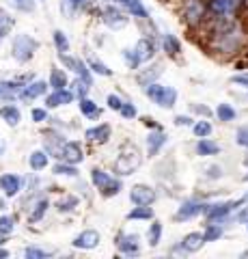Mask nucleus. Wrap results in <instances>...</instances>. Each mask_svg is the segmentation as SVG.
Here are the masks:
<instances>
[{
	"mask_svg": "<svg viewBox=\"0 0 248 259\" xmlns=\"http://www.w3.org/2000/svg\"><path fill=\"white\" fill-rule=\"evenodd\" d=\"M216 112H218V119H220V121H233V119H235V110H233V108H231L229 104H220Z\"/></svg>",
	"mask_w": 248,
	"mask_h": 259,
	"instance_id": "33",
	"label": "nucleus"
},
{
	"mask_svg": "<svg viewBox=\"0 0 248 259\" xmlns=\"http://www.w3.org/2000/svg\"><path fill=\"white\" fill-rule=\"evenodd\" d=\"M237 218H240V220H244V223H248V207L244 209V212H242L240 216H237Z\"/></svg>",
	"mask_w": 248,
	"mask_h": 259,
	"instance_id": "52",
	"label": "nucleus"
},
{
	"mask_svg": "<svg viewBox=\"0 0 248 259\" xmlns=\"http://www.w3.org/2000/svg\"><path fill=\"white\" fill-rule=\"evenodd\" d=\"M237 0H212V9L216 13H231Z\"/></svg>",
	"mask_w": 248,
	"mask_h": 259,
	"instance_id": "30",
	"label": "nucleus"
},
{
	"mask_svg": "<svg viewBox=\"0 0 248 259\" xmlns=\"http://www.w3.org/2000/svg\"><path fill=\"white\" fill-rule=\"evenodd\" d=\"M46 117H48V115H46V110H43V108H35V110H32V119H35L37 123L43 121Z\"/></svg>",
	"mask_w": 248,
	"mask_h": 259,
	"instance_id": "48",
	"label": "nucleus"
},
{
	"mask_svg": "<svg viewBox=\"0 0 248 259\" xmlns=\"http://www.w3.org/2000/svg\"><path fill=\"white\" fill-rule=\"evenodd\" d=\"M74 100V93L72 91H65V89H58V91H54V93L46 100V104L48 108H56V106H65V104H69V102Z\"/></svg>",
	"mask_w": 248,
	"mask_h": 259,
	"instance_id": "14",
	"label": "nucleus"
},
{
	"mask_svg": "<svg viewBox=\"0 0 248 259\" xmlns=\"http://www.w3.org/2000/svg\"><path fill=\"white\" fill-rule=\"evenodd\" d=\"M194 134H197L198 138H205L212 134V126H209V121H198L194 123Z\"/></svg>",
	"mask_w": 248,
	"mask_h": 259,
	"instance_id": "36",
	"label": "nucleus"
},
{
	"mask_svg": "<svg viewBox=\"0 0 248 259\" xmlns=\"http://www.w3.org/2000/svg\"><path fill=\"white\" fill-rule=\"evenodd\" d=\"M26 257H30V259H43V257H50V253L41 251V248H37V246H30V248H26Z\"/></svg>",
	"mask_w": 248,
	"mask_h": 259,
	"instance_id": "43",
	"label": "nucleus"
},
{
	"mask_svg": "<svg viewBox=\"0 0 248 259\" xmlns=\"http://www.w3.org/2000/svg\"><path fill=\"white\" fill-rule=\"evenodd\" d=\"M127 218L129 220H149V218H153V212H151L147 205H138L136 209H132L127 214Z\"/></svg>",
	"mask_w": 248,
	"mask_h": 259,
	"instance_id": "24",
	"label": "nucleus"
},
{
	"mask_svg": "<svg viewBox=\"0 0 248 259\" xmlns=\"http://www.w3.org/2000/svg\"><path fill=\"white\" fill-rule=\"evenodd\" d=\"M166 143V134L162 130H155V132L149 134L147 138V147H149V155H155L160 151V147Z\"/></svg>",
	"mask_w": 248,
	"mask_h": 259,
	"instance_id": "17",
	"label": "nucleus"
},
{
	"mask_svg": "<svg viewBox=\"0 0 248 259\" xmlns=\"http://www.w3.org/2000/svg\"><path fill=\"white\" fill-rule=\"evenodd\" d=\"M129 199H132V203H136V205H151V203L155 201V192H153V188L138 183V186L132 188Z\"/></svg>",
	"mask_w": 248,
	"mask_h": 259,
	"instance_id": "6",
	"label": "nucleus"
},
{
	"mask_svg": "<svg viewBox=\"0 0 248 259\" xmlns=\"http://www.w3.org/2000/svg\"><path fill=\"white\" fill-rule=\"evenodd\" d=\"M145 93L149 95V100H153L155 104L162 108H173L177 102V91L173 89V86H162V84L151 82V84H147Z\"/></svg>",
	"mask_w": 248,
	"mask_h": 259,
	"instance_id": "1",
	"label": "nucleus"
},
{
	"mask_svg": "<svg viewBox=\"0 0 248 259\" xmlns=\"http://www.w3.org/2000/svg\"><path fill=\"white\" fill-rule=\"evenodd\" d=\"M54 173H56V175H78V169H75V164H56L54 166Z\"/></svg>",
	"mask_w": 248,
	"mask_h": 259,
	"instance_id": "38",
	"label": "nucleus"
},
{
	"mask_svg": "<svg viewBox=\"0 0 248 259\" xmlns=\"http://www.w3.org/2000/svg\"><path fill=\"white\" fill-rule=\"evenodd\" d=\"M160 237H162V223H153L149 229V244L155 246L160 242Z\"/></svg>",
	"mask_w": 248,
	"mask_h": 259,
	"instance_id": "37",
	"label": "nucleus"
},
{
	"mask_svg": "<svg viewBox=\"0 0 248 259\" xmlns=\"http://www.w3.org/2000/svg\"><path fill=\"white\" fill-rule=\"evenodd\" d=\"M11 231H13V218L2 216V218H0V235H9Z\"/></svg>",
	"mask_w": 248,
	"mask_h": 259,
	"instance_id": "42",
	"label": "nucleus"
},
{
	"mask_svg": "<svg viewBox=\"0 0 248 259\" xmlns=\"http://www.w3.org/2000/svg\"><path fill=\"white\" fill-rule=\"evenodd\" d=\"M203 244H205V237L201 233H188L181 242V248L186 253H197V251H201Z\"/></svg>",
	"mask_w": 248,
	"mask_h": 259,
	"instance_id": "16",
	"label": "nucleus"
},
{
	"mask_svg": "<svg viewBox=\"0 0 248 259\" xmlns=\"http://www.w3.org/2000/svg\"><path fill=\"white\" fill-rule=\"evenodd\" d=\"M7 255H9L7 251H0V257H7Z\"/></svg>",
	"mask_w": 248,
	"mask_h": 259,
	"instance_id": "54",
	"label": "nucleus"
},
{
	"mask_svg": "<svg viewBox=\"0 0 248 259\" xmlns=\"http://www.w3.org/2000/svg\"><path fill=\"white\" fill-rule=\"evenodd\" d=\"M75 205H78V197H75V194H67V197H63L61 201L56 203V209L58 212H72Z\"/></svg>",
	"mask_w": 248,
	"mask_h": 259,
	"instance_id": "28",
	"label": "nucleus"
},
{
	"mask_svg": "<svg viewBox=\"0 0 248 259\" xmlns=\"http://www.w3.org/2000/svg\"><path fill=\"white\" fill-rule=\"evenodd\" d=\"M54 43H56V48H58V54H65L69 50V41L63 30H54Z\"/></svg>",
	"mask_w": 248,
	"mask_h": 259,
	"instance_id": "32",
	"label": "nucleus"
},
{
	"mask_svg": "<svg viewBox=\"0 0 248 259\" xmlns=\"http://www.w3.org/2000/svg\"><path fill=\"white\" fill-rule=\"evenodd\" d=\"M91 177H93V183L99 188L104 197H112V194H117L119 190H121V181L115 180V177H110L108 173H104L101 169H95Z\"/></svg>",
	"mask_w": 248,
	"mask_h": 259,
	"instance_id": "4",
	"label": "nucleus"
},
{
	"mask_svg": "<svg viewBox=\"0 0 248 259\" xmlns=\"http://www.w3.org/2000/svg\"><path fill=\"white\" fill-rule=\"evenodd\" d=\"M46 91H48V84L43 82V80H37V82H30L28 86H24V91H22V97L35 100V97L46 95Z\"/></svg>",
	"mask_w": 248,
	"mask_h": 259,
	"instance_id": "18",
	"label": "nucleus"
},
{
	"mask_svg": "<svg viewBox=\"0 0 248 259\" xmlns=\"http://www.w3.org/2000/svg\"><path fill=\"white\" fill-rule=\"evenodd\" d=\"M11 4H13V7H18V9H22V11H30L32 9L30 0H11Z\"/></svg>",
	"mask_w": 248,
	"mask_h": 259,
	"instance_id": "46",
	"label": "nucleus"
},
{
	"mask_svg": "<svg viewBox=\"0 0 248 259\" xmlns=\"http://www.w3.org/2000/svg\"><path fill=\"white\" fill-rule=\"evenodd\" d=\"M151 56H153V46H151L149 39H140L134 50H125V58L132 67H138L140 63L149 61Z\"/></svg>",
	"mask_w": 248,
	"mask_h": 259,
	"instance_id": "5",
	"label": "nucleus"
},
{
	"mask_svg": "<svg viewBox=\"0 0 248 259\" xmlns=\"http://www.w3.org/2000/svg\"><path fill=\"white\" fill-rule=\"evenodd\" d=\"M197 151L201 155H214V154H218V151H220V147L216 143H212V140L201 138V140H198V145H197Z\"/></svg>",
	"mask_w": 248,
	"mask_h": 259,
	"instance_id": "23",
	"label": "nucleus"
},
{
	"mask_svg": "<svg viewBox=\"0 0 248 259\" xmlns=\"http://www.w3.org/2000/svg\"><path fill=\"white\" fill-rule=\"evenodd\" d=\"M89 89H91V84L86 82L84 78H78V80H75V82L72 84V93H74V97H80V100H82V97H86Z\"/></svg>",
	"mask_w": 248,
	"mask_h": 259,
	"instance_id": "29",
	"label": "nucleus"
},
{
	"mask_svg": "<svg viewBox=\"0 0 248 259\" xmlns=\"http://www.w3.org/2000/svg\"><path fill=\"white\" fill-rule=\"evenodd\" d=\"M140 162H143V158H140V151L136 147H127L121 155H119L115 169H117L119 175H132V173L140 166Z\"/></svg>",
	"mask_w": 248,
	"mask_h": 259,
	"instance_id": "2",
	"label": "nucleus"
},
{
	"mask_svg": "<svg viewBox=\"0 0 248 259\" xmlns=\"http://www.w3.org/2000/svg\"><path fill=\"white\" fill-rule=\"evenodd\" d=\"M242 201H229V203H218V205H207L205 207V214L209 216L212 220H216V218H223V216H226L231 212L233 207H237Z\"/></svg>",
	"mask_w": 248,
	"mask_h": 259,
	"instance_id": "11",
	"label": "nucleus"
},
{
	"mask_svg": "<svg viewBox=\"0 0 248 259\" xmlns=\"http://www.w3.org/2000/svg\"><path fill=\"white\" fill-rule=\"evenodd\" d=\"M244 201H248V194H246V197H244Z\"/></svg>",
	"mask_w": 248,
	"mask_h": 259,
	"instance_id": "56",
	"label": "nucleus"
},
{
	"mask_svg": "<svg viewBox=\"0 0 248 259\" xmlns=\"http://www.w3.org/2000/svg\"><path fill=\"white\" fill-rule=\"evenodd\" d=\"M119 110H121V115L125 117V119H134V117H136V108H134L132 104H123Z\"/></svg>",
	"mask_w": 248,
	"mask_h": 259,
	"instance_id": "45",
	"label": "nucleus"
},
{
	"mask_svg": "<svg viewBox=\"0 0 248 259\" xmlns=\"http://www.w3.org/2000/svg\"><path fill=\"white\" fill-rule=\"evenodd\" d=\"M84 0H63V13L67 15V18H74L75 11L82 7Z\"/></svg>",
	"mask_w": 248,
	"mask_h": 259,
	"instance_id": "31",
	"label": "nucleus"
},
{
	"mask_svg": "<svg viewBox=\"0 0 248 259\" xmlns=\"http://www.w3.org/2000/svg\"><path fill=\"white\" fill-rule=\"evenodd\" d=\"M119 248H121L125 255H134V253H138V248H140L138 235H134V233H123L121 237H119Z\"/></svg>",
	"mask_w": 248,
	"mask_h": 259,
	"instance_id": "13",
	"label": "nucleus"
},
{
	"mask_svg": "<svg viewBox=\"0 0 248 259\" xmlns=\"http://www.w3.org/2000/svg\"><path fill=\"white\" fill-rule=\"evenodd\" d=\"M0 117H2L11 128L20 123V110H18L15 106H4V108H0Z\"/></svg>",
	"mask_w": 248,
	"mask_h": 259,
	"instance_id": "22",
	"label": "nucleus"
},
{
	"mask_svg": "<svg viewBox=\"0 0 248 259\" xmlns=\"http://www.w3.org/2000/svg\"><path fill=\"white\" fill-rule=\"evenodd\" d=\"M119 2H121L132 15H136V18H149L147 9L143 7V2H140V0H119Z\"/></svg>",
	"mask_w": 248,
	"mask_h": 259,
	"instance_id": "19",
	"label": "nucleus"
},
{
	"mask_svg": "<svg viewBox=\"0 0 248 259\" xmlns=\"http://www.w3.org/2000/svg\"><path fill=\"white\" fill-rule=\"evenodd\" d=\"M80 112H82L84 117H89V119L99 117V108H97V104L93 100H89V97H82V100H80Z\"/></svg>",
	"mask_w": 248,
	"mask_h": 259,
	"instance_id": "20",
	"label": "nucleus"
},
{
	"mask_svg": "<svg viewBox=\"0 0 248 259\" xmlns=\"http://www.w3.org/2000/svg\"><path fill=\"white\" fill-rule=\"evenodd\" d=\"M0 188L7 197H15L22 190V180L18 175H2L0 177Z\"/></svg>",
	"mask_w": 248,
	"mask_h": 259,
	"instance_id": "12",
	"label": "nucleus"
},
{
	"mask_svg": "<svg viewBox=\"0 0 248 259\" xmlns=\"http://www.w3.org/2000/svg\"><path fill=\"white\" fill-rule=\"evenodd\" d=\"M246 181H248V175H246Z\"/></svg>",
	"mask_w": 248,
	"mask_h": 259,
	"instance_id": "57",
	"label": "nucleus"
},
{
	"mask_svg": "<svg viewBox=\"0 0 248 259\" xmlns=\"http://www.w3.org/2000/svg\"><path fill=\"white\" fill-rule=\"evenodd\" d=\"M86 140H91V143H106L108 136H110V126H106V123H101V126L97 128H91L86 130Z\"/></svg>",
	"mask_w": 248,
	"mask_h": 259,
	"instance_id": "15",
	"label": "nucleus"
},
{
	"mask_svg": "<svg viewBox=\"0 0 248 259\" xmlns=\"http://www.w3.org/2000/svg\"><path fill=\"white\" fill-rule=\"evenodd\" d=\"M233 82L248 86V74H242V76H233Z\"/></svg>",
	"mask_w": 248,
	"mask_h": 259,
	"instance_id": "49",
	"label": "nucleus"
},
{
	"mask_svg": "<svg viewBox=\"0 0 248 259\" xmlns=\"http://www.w3.org/2000/svg\"><path fill=\"white\" fill-rule=\"evenodd\" d=\"M220 235H223V227H218V225H209L203 237H205V242H214V240H218Z\"/></svg>",
	"mask_w": 248,
	"mask_h": 259,
	"instance_id": "39",
	"label": "nucleus"
},
{
	"mask_svg": "<svg viewBox=\"0 0 248 259\" xmlns=\"http://www.w3.org/2000/svg\"><path fill=\"white\" fill-rule=\"evenodd\" d=\"M207 175L209 177H220L223 175V169H220V166H212V169H207Z\"/></svg>",
	"mask_w": 248,
	"mask_h": 259,
	"instance_id": "51",
	"label": "nucleus"
},
{
	"mask_svg": "<svg viewBox=\"0 0 248 259\" xmlns=\"http://www.w3.org/2000/svg\"><path fill=\"white\" fill-rule=\"evenodd\" d=\"M20 86H18V82H0V97L11 100V97H15L20 93Z\"/></svg>",
	"mask_w": 248,
	"mask_h": 259,
	"instance_id": "26",
	"label": "nucleus"
},
{
	"mask_svg": "<svg viewBox=\"0 0 248 259\" xmlns=\"http://www.w3.org/2000/svg\"><path fill=\"white\" fill-rule=\"evenodd\" d=\"M205 207H207V205H203V203H198V201H186L179 207V212H177L175 218L177 220H188V218H192V216L205 212Z\"/></svg>",
	"mask_w": 248,
	"mask_h": 259,
	"instance_id": "10",
	"label": "nucleus"
},
{
	"mask_svg": "<svg viewBox=\"0 0 248 259\" xmlns=\"http://www.w3.org/2000/svg\"><path fill=\"white\" fill-rule=\"evenodd\" d=\"M46 209H48V201H46V199H41V201L35 205V209L30 212V223H37V220H41L43 214H46Z\"/></svg>",
	"mask_w": 248,
	"mask_h": 259,
	"instance_id": "34",
	"label": "nucleus"
},
{
	"mask_svg": "<svg viewBox=\"0 0 248 259\" xmlns=\"http://www.w3.org/2000/svg\"><path fill=\"white\" fill-rule=\"evenodd\" d=\"M89 67L93 69L95 74H99V76H110V74H112L110 69H108L104 63H99V61H97V58H89Z\"/></svg>",
	"mask_w": 248,
	"mask_h": 259,
	"instance_id": "41",
	"label": "nucleus"
},
{
	"mask_svg": "<svg viewBox=\"0 0 248 259\" xmlns=\"http://www.w3.org/2000/svg\"><path fill=\"white\" fill-rule=\"evenodd\" d=\"M160 74H162V67H160V65H158V67H151V69H147V72L138 74V82L147 86V84H151V82H153V80L158 78Z\"/></svg>",
	"mask_w": 248,
	"mask_h": 259,
	"instance_id": "27",
	"label": "nucleus"
},
{
	"mask_svg": "<svg viewBox=\"0 0 248 259\" xmlns=\"http://www.w3.org/2000/svg\"><path fill=\"white\" fill-rule=\"evenodd\" d=\"M11 26H13V18H11L7 11L0 9V32H2V35H7V32L11 30Z\"/></svg>",
	"mask_w": 248,
	"mask_h": 259,
	"instance_id": "35",
	"label": "nucleus"
},
{
	"mask_svg": "<svg viewBox=\"0 0 248 259\" xmlns=\"http://www.w3.org/2000/svg\"><path fill=\"white\" fill-rule=\"evenodd\" d=\"M101 18H104V22H106V26H110V28H115V30H119V28H123V26L127 24V18L121 13V11H117V9H112V7H108V9H104V13H101Z\"/></svg>",
	"mask_w": 248,
	"mask_h": 259,
	"instance_id": "9",
	"label": "nucleus"
},
{
	"mask_svg": "<svg viewBox=\"0 0 248 259\" xmlns=\"http://www.w3.org/2000/svg\"><path fill=\"white\" fill-rule=\"evenodd\" d=\"M235 138H237V143H240L242 147H248V126H244V128L237 130Z\"/></svg>",
	"mask_w": 248,
	"mask_h": 259,
	"instance_id": "44",
	"label": "nucleus"
},
{
	"mask_svg": "<svg viewBox=\"0 0 248 259\" xmlns=\"http://www.w3.org/2000/svg\"><path fill=\"white\" fill-rule=\"evenodd\" d=\"M28 164H30V169H32V171H41V169H46V166H48V154H46V151H32Z\"/></svg>",
	"mask_w": 248,
	"mask_h": 259,
	"instance_id": "21",
	"label": "nucleus"
},
{
	"mask_svg": "<svg viewBox=\"0 0 248 259\" xmlns=\"http://www.w3.org/2000/svg\"><path fill=\"white\" fill-rule=\"evenodd\" d=\"M37 50V41L28 35H18L13 41V56L18 58L20 63H26L32 58V54Z\"/></svg>",
	"mask_w": 248,
	"mask_h": 259,
	"instance_id": "3",
	"label": "nucleus"
},
{
	"mask_svg": "<svg viewBox=\"0 0 248 259\" xmlns=\"http://www.w3.org/2000/svg\"><path fill=\"white\" fill-rule=\"evenodd\" d=\"M175 123H177V126H190V123H192V119L190 117H175Z\"/></svg>",
	"mask_w": 248,
	"mask_h": 259,
	"instance_id": "50",
	"label": "nucleus"
},
{
	"mask_svg": "<svg viewBox=\"0 0 248 259\" xmlns=\"http://www.w3.org/2000/svg\"><path fill=\"white\" fill-rule=\"evenodd\" d=\"M4 207V201H0V209H2Z\"/></svg>",
	"mask_w": 248,
	"mask_h": 259,
	"instance_id": "55",
	"label": "nucleus"
},
{
	"mask_svg": "<svg viewBox=\"0 0 248 259\" xmlns=\"http://www.w3.org/2000/svg\"><path fill=\"white\" fill-rule=\"evenodd\" d=\"M61 158L65 162H69V164H80L82 158H84L82 147H80L75 140H72V143H65L63 145V151H61Z\"/></svg>",
	"mask_w": 248,
	"mask_h": 259,
	"instance_id": "7",
	"label": "nucleus"
},
{
	"mask_svg": "<svg viewBox=\"0 0 248 259\" xmlns=\"http://www.w3.org/2000/svg\"><path fill=\"white\" fill-rule=\"evenodd\" d=\"M97 244H99V233H97L95 229H86V231H82V233L74 240V246L75 248H84V251L95 248Z\"/></svg>",
	"mask_w": 248,
	"mask_h": 259,
	"instance_id": "8",
	"label": "nucleus"
},
{
	"mask_svg": "<svg viewBox=\"0 0 248 259\" xmlns=\"http://www.w3.org/2000/svg\"><path fill=\"white\" fill-rule=\"evenodd\" d=\"M108 106H110V108H112V110H119V108H121V106H123V102H121V100H119V97H117V95H108Z\"/></svg>",
	"mask_w": 248,
	"mask_h": 259,
	"instance_id": "47",
	"label": "nucleus"
},
{
	"mask_svg": "<svg viewBox=\"0 0 248 259\" xmlns=\"http://www.w3.org/2000/svg\"><path fill=\"white\" fill-rule=\"evenodd\" d=\"M197 112H203V115H209V110L205 106H197Z\"/></svg>",
	"mask_w": 248,
	"mask_h": 259,
	"instance_id": "53",
	"label": "nucleus"
},
{
	"mask_svg": "<svg viewBox=\"0 0 248 259\" xmlns=\"http://www.w3.org/2000/svg\"><path fill=\"white\" fill-rule=\"evenodd\" d=\"M50 84H52V89H54V91L65 89V86H67V76H65V74L61 72V69H52Z\"/></svg>",
	"mask_w": 248,
	"mask_h": 259,
	"instance_id": "25",
	"label": "nucleus"
},
{
	"mask_svg": "<svg viewBox=\"0 0 248 259\" xmlns=\"http://www.w3.org/2000/svg\"><path fill=\"white\" fill-rule=\"evenodd\" d=\"M164 50L169 54H177L179 52V41H177L173 35H164Z\"/></svg>",
	"mask_w": 248,
	"mask_h": 259,
	"instance_id": "40",
	"label": "nucleus"
}]
</instances>
